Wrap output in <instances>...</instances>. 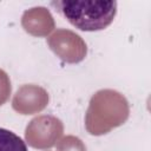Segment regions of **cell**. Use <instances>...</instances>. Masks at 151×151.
I'll return each instance as SVG.
<instances>
[{
	"label": "cell",
	"mask_w": 151,
	"mask_h": 151,
	"mask_svg": "<svg viewBox=\"0 0 151 151\" xmlns=\"http://www.w3.org/2000/svg\"><path fill=\"white\" fill-rule=\"evenodd\" d=\"M129 116L126 99L116 91L97 92L86 114V127L91 134H103L122 125Z\"/></svg>",
	"instance_id": "obj_2"
},
{
	"label": "cell",
	"mask_w": 151,
	"mask_h": 151,
	"mask_svg": "<svg viewBox=\"0 0 151 151\" xmlns=\"http://www.w3.org/2000/svg\"><path fill=\"white\" fill-rule=\"evenodd\" d=\"M22 26L31 34L46 35L53 29L54 22L46 8L35 7L25 12L22 17Z\"/></svg>",
	"instance_id": "obj_6"
},
{
	"label": "cell",
	"mask_w": 151,
	"mask_h": 151,
	"mask_svg": "<svg viewBox=\"0 0 151 151\" xmlns=\"http://www.w3.org/2000/svg\"><path fill=\"white\" fill-rule=\"evenodd\" d=\"M0 151H27V146L19 136L0 127Z\"/></svg>",
	"instance_id": "obj_7"
},
{
	"label": "cell",
	"mask_w": 151,
	"mask_h": 151,
	"mask_svg": "<svg viewBox=\"0 0 151 151\" xmlns=\"http://www.w3.org/2000/svg\"><path fill=\"white\" fill-rule=\"evenodd\" d=\"M63 132V125L59 119L53 117H39L31 122L26 129V139L39 149L50 147Z\"/></svg>",
	"instance_id": "obj_3"
},
{
	"label": "cell",
	"mask_w": 151,
	"mask_h": 151,
	"mask_svg": "<svg viewBox=\"0 0 151 151\" xmlns=\"http://www.w3.org/2000/svg\"><path fill=\"white\" fill-rule=\"evenodd\" d=\"M47 100H48L47 93L42 88L27 85V86L21 87L17 92L14 100H13V107L17 111L21 112L22 114H26L28 103H31L29 113H33V112L42 110L46 106Z\"/></svg>",
	"instance_id": "obj_5"
},
{
	"label": "cell",
	"mask_w": 151,
	"mask_h": 151,
	"mask_svg": "<svg viewBox=\"0 0 151 151\" xmlns=\"http://www.w3.org/2000/svg\"><path fill=\"white\" fill-rule=\"evenodd\" d=\"M58 150L59 151H85V147L78 138L70 136V137L64 138L59 143Z\"/></svg>",
	"instance_id": "obj_8"
},
{
	"label": "cell",
	"mask_w": 151,
	"mask_h": 151,
	"mask_svg": "<svg viewBox=\"0 0 151 151\" xmlns=\"http://www.w3.org/2000/svg\"><path fill=\"white\" fill-rule=\"evenodd\" d=\"M52 6L57 7L74 27L87 32L106 28L117 13V1L64 0L53 1Z\"/></svg>",
	"instance_id": "obj_1"
},
{
	"label": "cell",
	"mask_w": 151,
	"mask_h": 151,
	"mask_svg": "<svg viewBox=\"0 0 151 151\" xmlns=\"http://www.w3.org/2000/svg\"><path fill=\"white\" fill-rule=\"evenodd\" d=\"M11 93V83L7 74L0 70V105H2Z\"/></svg>",
	"instance_id": "obj_9"
},
{
	"label": "cell",
	"mask_w": 151,
	"mask_h": 151,
	"mask_svg": "<svg viewBox=\"0 0 151 151\" xmlns=\"http://www.w3.org/2000/svg\"><path fill=\"white\" fill-rule=\"evenodd\" d=\"M51 48L65 61L78 63L86 54V45L79 35L71 31L59 29L50 39Z\"/></svg>",
	"instance_id": "obj_4"
}]
</instances>
